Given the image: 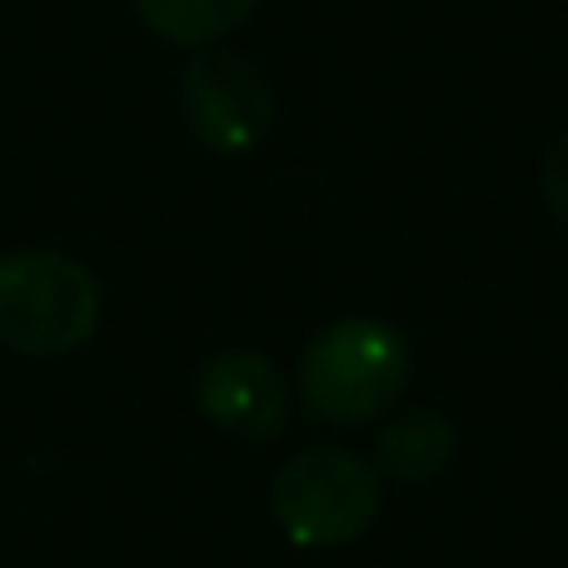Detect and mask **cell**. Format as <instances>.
Masks as SVG:
<instances>
[{"label":"cell","instance_id":"obj_1","mask_svg":"<svg viewBox=\"0 0 568 568\" xmlns=\"http://www.w3.org/2000/svg\"><path fill=\"white\" fill-rule=\"evenodd\" d=\"M414 374V349L389 320L349 314L304 344L294 389L310 419L334 429H364L404 404Z\"/></svg>","mask_w":568,"mask_h":568},{"label":"cell","instance_id":"obj_2","mask_svg":"<svg viewBox=\"0 0 568 568\" xmlns=\"http://www.w3.org/2000/svg\"><path fill=\"white\" fill-rule=\"evenodd\" d=\"M100 324V284L75 255L10 250L0 255V344L26 359L75 354Z\"/></svg>","mask_w":568,"mask_h":568},{"label":"cell","instance_id":"obj_3","mask_svg":"<svg viewBox=\"0 0 568 568\" xmlns=\"http://www.w3.org/2000/svg\"><path fill=\"white\" fill-rule=\"evenodd\" d=\"M270 514L300 549H339L379 519V469L344 444H314L275 469Z\"/></svg>","mask_w":568,"mask_h":568},{"label":"cell","instance_id":"obj_4","mask_svg":"<svg viewBox=\"0 0 568 568\" xmlns=\"http://www.w3.org/2000/svg\"><path fill=\"white\" fill-rule=\"evenodd\" d=\"M180 120L210 155H250L275 125V90L250 55L205 45L180 75Z\"/></svg>","mask_w":568,"mask_h":568},{"label":"cell","instance_id":"obj_5","mask_svg":"<svg viewBox=\"0 0 568 568\" xmlns=\"http://www.w3.org/2000/svg\"><path fill=\"white\" fill-rule=\"evenodd\" d=\"M195 404L235 444H275L290 424V379L260 349H220L200 364Z\"/></svg>","mask_w":568,"mask_h":568},{"label":"cell","instance_id":"obj_6","mask_svg":"<svg viewBox=\"0 0 568 568\" xmlns=\"http://www.w3.org/2000/svg\"><path fill=\"white\" fill-rule=\"evenodd\" d=\"M459 454V429H454L449 414L439 409H399L384 419V429L374 434V469L379 479L394 484H434Z\"/></svg>","mask_w":568,"mask_h":568},{"label":"cell","instance_id":"obj_7","mask_svg":"<svg viewBox=\"0 0 568 568\" xmlns=\"http://www.w3.org/2000/svg\"><path fill=\"white\" fill-rule=\"evenodd\" d=\"M150 36L185 50H205L255 16L260 0H130Z\"/></svg>","mask_w":568,"mask_h":568},{"label":"cell","instance_id":"obj_8","mask_svg":"<svg viewBox=\"0 0 568 568\" xmlns=\"http://www.w3.org/2000/svg\"><path fill=\"white\" fill-rule=\"evenodd\" d=\"M539 195H544V205H549V215L568 230V130L539 160Z\"/></svg>","mask_w":568,"mask_h":568}]
</instances>
